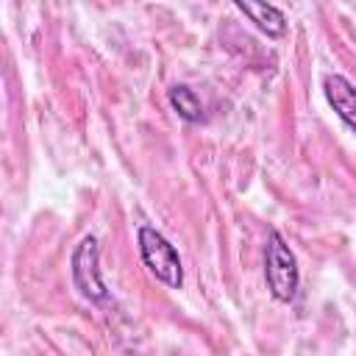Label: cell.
<instances>
[{
	"label": "cell",
	"instance_id": "cell-1",
	"mask_svg": "<svg viewBox=\"0 0 356 356\" xmlns=\"http://www.w3.org/2000/svg\"><path fill=\"white\" fill-rule=\"evenodd\" d=\"M264 281L270 295L278 303H292L300 286V270H298V259L292 253V248L286 245V239L270 228L267 234V245H264Z\"/></svg>",
	"mask_w": 356,
	"mask_h": 356
},
{
	"label": "cell",
	"instance_id": "cell-2",
	"mask_svg": "<svg viewBox=\"0 0 356 356\" xmlns=\"http://www.w3.org/2000/svg\"><path fill=\"white\" fill-rule=\"evenodd\" d=\"M136 245H139V256L142 264L147 267V273L161 281L170 289H181L184 284V264L181 256L175 250V245L153 225H139L136 231Z\"/></svg>",
	"mask_w": 356,
	"mask_h": 356
},
{
	"label": "cell",
	"instance_id": "cell-3",
	"mask_svg": "<svg viewBox=\"0 0 356 356\" xmlns=\"http://www.w3.org/2000/svg\"><path fill=\"white\" fill-rule=\"evenodd\" d=\"M70 270H72L75 289L86 300H92V303L108 300V289H106V281H103V273H100V245H97V236L86 234L75 245L72 259H70Z\"/></svg>",
	"mask_w": 356,
	"mask_h": 356
},
{
	"label": "cell",
	"instance_id": "cell-4",
	"mask_svg": "<svg viewBox=\"0 0 356 356\" xmlns=\"http://www.w3.org/2000/svg\"><path fill=\"white\" fill-rule=\"evenodd\" d=\"M323 95L328 100V106L334 108V114L356 134V86L337 72H328L323 78Z\"/></svg>",
	"mask_w": 356,
	"mask_h": 356
},
{
	"label": "cell",
	"instance_id": "cell-5",
	"mask_svg": "<svg viewBox=\"0 0 356 356\" xmlns=\"http://www.w3.org/2000/svg\"><path fill=\"white\" fill-rule=\"evenodd\" d=\"M236 11H242L259 31H264L267 36H284L286 33V17L278 6L273 3H253V0H236L234 3Z\"/></svg>",
	"mask_w": 356,
	"mask_h": 356
},
{
	"label": "cell",
	"instance_id": "cell-6",
	"mask_svg": "<svg viewBox=\"0 0 356 356\" xmlns=\"http://www.w3.org/2000/svg\"><path fill=\"white\" fill-rule=\"evenodd\" d=\"M167 100H170V106L175 108V114L181 120H186V122H200L203 120V103L195 95V89H189L186 83H175L167 92Z\"/></svg>",
	"mask_w": 356,
	"mask_h": 356
}]
</instances>
